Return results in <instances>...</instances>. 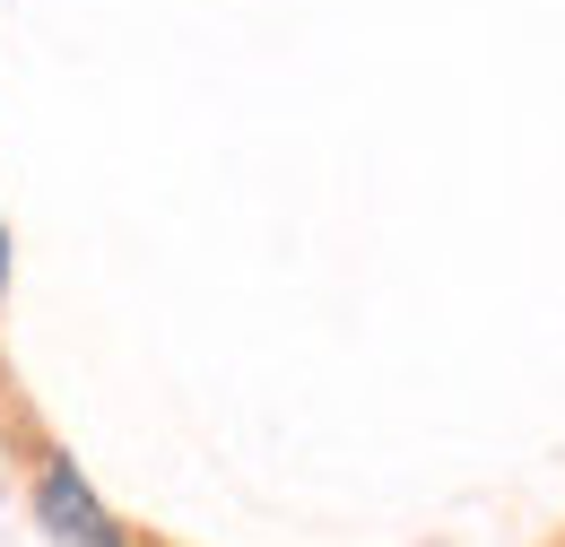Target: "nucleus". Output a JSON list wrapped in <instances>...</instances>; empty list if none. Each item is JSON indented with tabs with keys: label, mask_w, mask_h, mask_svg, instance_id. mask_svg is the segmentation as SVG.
<instances>
[{
	"label": "nucleus",
	"mask_w": 565,
	"mask_h": 547,
	"mask_svg": "<svg viewBox=\"0 0 565 547\" xmlns=\"http://www.w3.org/2000/svg\"><path fill=\"white\" fill-rule=\"evenodd\" d=\"M140 547H166V539H140Z\"/></svg>",
	"instance_id": "7ed1b4c3"
},
{
	"label": "nucleus",
	"mask_w": 565,
	"mask_h": 547,
	"mask_svg": "<svg viewBox=\"0 0 565 547\" xmlns=\"http://www.w3.org/2000/svg\"><path fill=\"white\" fill-rule=\"evenodd\" d=\"M26 513L53 547H140V530L96 495V479L62 443H26Z\"/></svg>",
	"instance_id": "f257e3e1"
},
{
	"label": "nucleus",
	"mask_w": 565,
	"mask_h": 547,
	"mask_svg": "<svg viewBox=\"0 0 565 547\" xmlns=\"http://www.w3.org/2000/svg\"><path fill=\"white\" fill-rule=\"evenodd\" d=\"M0 313H9V217H0Z\"/></svg>",
	"instance_id": "f03ea898"
}]
</instances>
